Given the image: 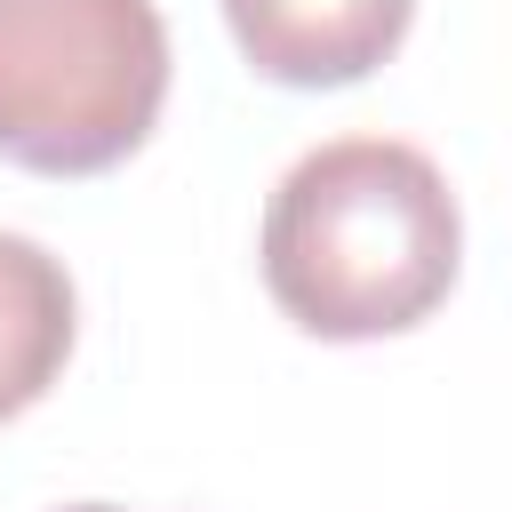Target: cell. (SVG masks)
I'll return each mask as SVG.
<instances>
[{
    "mask_svg": "<svg viewBox=\"0 0 512 512\" xmlns=\"http://www.w3.org/2000/svg\"><path fill=\"white\" fill-rule=\"evenodd\" d=\"M256 264L304 336H400L448 304L464 264V208L432 152L400 136H328L272 184Z\"/></svg>",
    "mask_w": 512,
    "mask_h": 512,
    "instance_id": "6da1fadb",
    "label": "cell"
},
{
    "mask_svg": "<svg viewBox=\"0 0 512 512\" xmlns=\"http://www.w3.org/2000/svg\"><path fill=\"white\" fill-rule=\"evenodd\" d=\"M168 24L152 0H0V160L104 176L160 128Z\"/></svg>",
    "mask_w": 512,
    "mask_h": 512,
    "instance_id": "7a4b0ae2",
    "label": "cell"
},
{
    "mask_svg": "<svg viewBox=\"0 0 512 512\" xmlns=\"http://www.w3.org/2000/svg\"><path fill=\"white\" fill-rule=\"evenodd\" d=\"M416 0H224V24L272 88H352L408 40Z\"/></svg>",
    "mask_w": 512,
    "mask_h": 512,
    "instance_id": "3957f363",
    "label": "cell"
},
{
    "mask_svg": "<svg viewBox=\"0 0 512 512\" xmlns=\"http://www.w3.org/2000/svg\"><path fill=\"white\" fill-rule=\"evenodd\" d=\"M80 296L64 256H48L24 232H0V424L24 416L72 360Z\"/></svg>",
    "mask_w": 512,
    "mask_h": 512,
    "instance_id": "277c9868",
    "label": "cell"
},
{
    "mask_svg": "<svg viewBox=\"0 0 512 512\" xmlns=\"http://www.w3.org/2000/svg\"><path fill=\"white\" fill-rule=\"evenodd\" d=\"M64 512H120V504H64Z\"/></svg>",
    "mask_w": 512,
    "mask_h": 512,
    "instance_id": "5b68a950",
    "label": "cell"
}]
</instances>
